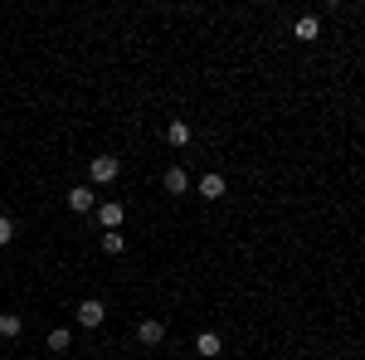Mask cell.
Wrapping results in <instances>:
<instances>
[{"instance_id":"6da1fadb","label":"cell","mask_w":365,"mask_h":360,"mask_svg":"<svg viewBox=\"0 0 365 360\" xmlns=\"http://www.w3.org/2000/svg\"><path fill=\"white\" fill-rule=\"evenodd\" d=\"M88 175H93V185H113L117 175H122V156H93Z\"/></svg>"},{"instance_id":"7a4b0ae2","label":"cell","mask_w":365,"mask_h":360,"mask_svg":"<svg viewBox=\"0 0 365 360\" xmlns=\"http://www.w3.org/2000/svg\"><path fill=\"white\" fill-rule=\"evenodd\" d=\"M63 205H68L73 215H93V210H98V190H93V185H73V190L63 195Z\"/></svg>"},{"instance_id":"3957f363","label":"cell","mask_w":365,"mask_h":360,"mask_svg":"<svg viewBox=\"0 0 365 360\" xmlns=\"http://www.w3.org/2000/svg\"><path fill=\"white\" fill-rule=\"evenodd\" d=\"M103 322H108V307L98 302V297H83V302H78V326H83V331H98Z\"/></svg>"},{"instance_id":"277c9868","label":"cell","mask_w":365,"mask_h":360,"mask_svg":"<svg viewBox=\"0 0 365 360\" xmlns=\"http://www.w3.org/2000/svg\"><path fill=\"white\" fill-rule=\"evenodd\" d=\"M225 190H229V180L220 175V170H205V175L195 180V195H200V200H225Z\"/></svg>"},{"instance_id":"5b68a950","label":"cell","mask_w":365,"mask_h":360,"mask_svg":"<svg viewBox=\"0 0 365 360\" xmlns=\"http://www.w3.org/2000/svg\"><path fill=\"white\" fill-rule=\"evenodd\" d=\"M93 215H98V224H103V229H122L127 205H122V200H98V210H93Z\"/></svg>"},{"instance_id":"8992f818","label":"cell","mask_w":365,"mask_h":360,"mask_svg":"<svg viewBox=\"0 0 365 360\" xmlns=\"http://www.w3.org/2000/svg\"><path fill=\"white\" fill-rule=\"evenodd\" d=\"M137 341H141V346H161V341H166V322L141 317V322H137Z\"/></svg>"},{"instance_id":"52a82bcc","label":"cell","mask_w":365,"mask_h":360,"mask_svg":"<svg viewBox=\"0 0 365 360\" xmlns=\"http://www.w3.org/2000/svg\"><path fill=\"white\" fill-rule=\"evenodd\" d=\"M161 190H166V195H190V170H185V166H170L166 175H161Z\"/></svg>"},{"instance_id":"ba28073f","label":"cell","mask_w":365,"mask_h":360,"mask_svg":"<svg viewBox=\"0 0 365 360\" xmlns=\"http://www.w3.org/2000/svg\"><path fill=\"white\" fill-rule=\"evenodd\" d=\"M220 351H225L220 331H200V336H195V356H200V360H220Z\"/></svg>"},{"instance_id":"9c48e42d","label":"cell","mask_w":365,"mask_h":360,"mask_svg":"<svg viewBox=\"0 0 365 360\" xmlns=\"http://www.w3.org/2000/svg\"><path fill=\"white\" fill-rule=\"evenodd\" d=\"M25 336V317L20 312H0V341H20Z\"/></svg>"},{"instance_id":"30bf717a","label":"cell","mask_w":365,"mask_h":360,"mask_svg":"<svg viewBox=\"0 0 365 360\" xmlns=\"http://www.w3.org/2000/svg\"><path fill=\"white\" fill-rule=\"evenodd\" d=\"M190 137H195V132H190V122H185V117L166 122V141H170V146H190Z\"/></svg>"},{"instance_id":"8fae6325","label":"cell","mask_w":365,"mask_h":360,"mask_svg":"<svg viewBox=\"0 0 365 360\" xmlns=\"http://www.w3.org/2000/svg\"><path fill=\"white\" fill-rule=\"evenodd\" d=\"M44 346H49V351H54V356H63V351H68V346H73V331H68V326H54V331L44 336Z\"/></svg>"},{"instance_id":"7c38bea8","label":"cell","mask_w":365,"mask_h":360,"mask_svg":"<svg viewBox=\"0 0 365 360\" xmlns=\"http://www.w3.org/2000/svg\"><path fill=\"white\" fill-rule=\"evenodd\" d=\"M103 253H127V234H122V229H108V234H103Z\"/></svg>"},{"instance_id":"4fadbf2b","label":"cell","mask_w":365,"mask_h":360,"mask_svg":"<svg viewBox=\"0 0 365 360\" xmlns=\"http://www.w3.org/2000/svg\"><path fill=\"white\" fill-rule=\"evenodd\" d=\"M292 29H297V39H317V34H322V20H317V15H302Z\"/></svg>"},{"instance_id":"5bb4252c","label":"cell","mask_w":365,"mask_h":360,"mask_svg":"<svg viewBox=\"0 0 365 360\" xmlns=\"http://www.w3.org/2000/svg\"><path fill=\"white\" fill-rule=\"evenodd\" d=\"M10 239H15V220H10V215H0V249H5Z\"/></svg>"}]
</instances>
